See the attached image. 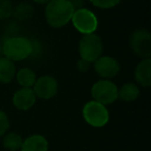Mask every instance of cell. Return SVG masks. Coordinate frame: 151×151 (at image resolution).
Returning a JSON list of instances; mask_svg holds the SVG:
<instances>
[{
    "label": "cell",
    "mask_w": 151,
    "mask_h": 151,
    "mask_svg": "<svg viewBox=\"0 0 151 151\" xmlns=\"http://www.w3.org/2000/svg\"><path fill=\"white\" fill-rule=\"evenodd\" d=\"M48 141L40 134H33L23 141L21 146L22 151H48Z\"/></svg>",
    "instance_id": "cell-12"
},
{
    "label": "cell",
    "mask_w": 151,
    "mask_h": 151,
    "mask_svg": "<svg viewBox=\"0 0 151 151\" xmlns=\"http://www.w3.org/2000/svg\"><path fill=\"white\" fill-rule=\"evenodd\" d=\"M36 95L34 93L33 89L27 88V87H22L14 94L13 103L17 109L21 111H27L31 109L35 104Z\"/></svg>",
    "instance_id": "cell-10"
},
{
    "label": "cell",
    "mask_w": 151,
    "mask_h": 151,
    "mask_svg": "<svg viewBox=\"0 0 151 151\" xmlns=\"http://www.w3.org/2000/svg\"><path fill=\"white\" fill-rule=\"evenodd\" d=\"M3 55V50H2V45L0 44V57H2Z\"/></svg>",
    "instance_id": "cell-23"
},
{
    "label": "cell",
    "mask_w": 151,
    "mask_h": 151,
    "mask_svg": "<svg viewBox=\"0 0 151 151\" xmlns=\"http://www.w3.org/2000/svg\"><path fill=\"white\" fill-rule=\"evenodd\" d=\"M103 42L101 37L94 33L85 34L79 45L81 59L88 62H95L103 53Z\"/></svg>",
    "instance_id": "cell-3"
},
{
    "label": "cell",
    "mask_w": 151,
    "mask_h": 151,
    "mask_svg": "<svg viewBox=\"0 0 151 151\" xmlns=\"http://www.w3.org/2000/svg\"><path fill=\"white\" fill-rule=\"evenodd\" d=\"M9 127V121L6 114L4 112L0 111V137L6 134L7 129Z\"/></svg>",
    "instance_id": "cell-20"
},
{
    "label": "cell",
    "mask_w": 151,
    "mask_h": 151,
    "mask_svg": "<svg viewBox=\"0 0 151 151\" xmlns=\"http://www.w3.org/2000/svg\"><path fill=\"white\" fill-rule=\"evenodd\" d=\"M95 71L99 73L101 77L105 79L114 78L119 71V63L113 57L104 56L99 57L94 64Z\"/></svg>",
    "instance_id": "cell-9"
},
{
    "label": "cell",
    "mask_w": 151,
    "mask_h": 151,
    "mask_svg": "<svg viewBox=\"0 0 151 151\" xmlns=\"http://www.w3.org/2000/svg\"><path fill=\"white\" fill-rule=\"evenodd\" d=\"M139 93L140 90L136 84L127 83L124 84L120 88V90H118V97H120L123 101H136L137 97L139 96Z\"/></svg>",
    "instance_id": "cell-15"
},
{
    "label": "cell",
    "mask_w": 151,
    "mask_h": 151,
    "mask_svg": "<svg viewBox=\"0 0 151 151\" xmlns=\"http://www.w3.org/2000/svg\"><path fill=\"white\" fill-rule=\"evenodd\" d=\"M83 117L85 121L93 127H103L110 119L109 111L106 106L95 101H89L84 106Z\"/></svg>",
    "instance_id": "cell-4"
},
{
    "label": "cell",
    "mask_w": 151,
    "mask_h": 151,
    "mask_svg": "<svg viewBox=\"0 0 151 151\" xmlns=\"http://www.w3.org/2000/svg\"><path fill=\"white\" fill-rule=\"evenodd\" d=\"M33 15V7L27 3H21L17 9H15V16L19 20L29 19Z\"/></svg>",
    "instance_id": "cell-17"
},
{
    "label": "cell",
    "mask_w": 151,
    "mask_h": 151,
    "mask_svg": "<svg viewBox=\"0 0 151 151\" xmlns=\"http://www.w3.org/2000/svg\"><path fill=\"white\" fill-rule=\"evenodd\" d=\"M136 80L143 87H149L151 85V59L146 58L138 64L134 71Z\"/></svg>",
    "instance_id": "cell-11"
},
{
    "label": "cell",
    "mask_w": 151,
    "mask_h": 151,
    "mask_svg": "<svg viewBox=\"0 0 151 151\" xmlns=\"http://www.w3.org/2000/svg\"><path fill=\"white\" fill-rule=\"evenodd\" d=\"M13 13V5L9 0H0V20L6 19Z\"/></svg>",
    "instance_id": "cell-18"
},
{
    "label": "cell",
    "mask_w": 151,
    "mask_h": 151,
    "mask_svg": "<svg viewBox=\"0 0 151 151\" xmlns=\"http://www.w3.org/2000/svg\"><path fill=\"white\" fill-rule=\"evenodd\" d=\"M22 144H23L22 137L16 132H9L7 134H5L4 139H3L4 147L11 151H17L21 149Z\"/></svg>",
    "instance_id": "cell-16"
},
{
    "label": "cell",
    "mask_w": 151,
    "mask_h": 151,
    "mask_svg": "<svg viewBox=\"0 0 151 151\" xmlns=\"http://www.w3.org/2000/svg\"><path fill=\"white\" fill-rule=\"evenodd\" d=\"M71 21L76 29L83 34L94 33L99 25L96 16L91 11L84 7L76 9L73 12Z\"/></svg>",
    "instance_id": "cell-5"
},
{
    "label": "cell",
    "mask_w": 151,
    "mask_h": 151,
    "mask_svg": "<svg viewBox=\"0 0 151 151\" xmlns=\"http://www.w3.org/2000/svg\"><path fill=\"white\" fill-rule=\"evenodd\" d=\"M3 55L12 61H20L31 56V40L22 36H13L2 44Z\"/></svg>",
    "instance_id": "cell-2"
},
{
    "label": "cell",
    "mask_w": 151,
    "mask_h": 151,
    "mask_svg": "<svg viewBox=\"0 0 151 151\" xmlns=\"http://www.w3.org/2000/svg\"><path fill=\"white\" fill-rule=\"evenodd\" d=\"M73 12L69 0H50L46 7L47 22L54 28L63 27L71 20Z\"/></svg>",
    "instance_id": "cell-1"
},
{
    "label": "cell",
    "mask_w": 151,
    "mask_h": 151,
    "mask_svg": "<svg viewBox=\"0 0 151 151\" xmlns=\"http://www.w3.org/2000/svg\"><path fill=\"white\" fill-rule=\"evenodd\" d=\"M16 76V66L14 61L6 57H0V83L7 84Z\"/></svg>",
    "instance_id": "cell-13"
},
{
    "label": "cell",
    "mask_w": 151,
    "mask_h": 151,
    "mask_svg": "<svg viewBox=\"0 0 151 151\" xmlns=\"http://www.w3.org/2000/svg\"><path fill=\"white\" fill-rule=\"evenodd\" d=\"M91 94L97 103L104 106L110 105L118 99V88L111 81L101 80L93 85Z\"/></svg>",
    "instance_id": "cell-6"
},
{
    "label": "cell",
    "mask_w": 151,
    "mask_h": 151,
    "mask_svg": "<svg viewBox=\"0 0 151 151\" xmlns=\"http://www.w3.org/2000/svg\"><path fill=\"white\" fill-rule=\"evenodd\" d=\"M32 1H34L35 3H38V4H46L50 0H32Z\"/></svg>",
    "instance_id": "cell-22"
},
{
    "label": "cell",
    "mask_w": 151,
    "mask_h": 151,
    "mask_svg": "<svg viewBox=\"0 0 151 151\" xmlns=\"http://www.w3.org/2000/svg\"><path fill=\"white\" fill-rule=\"evenodd\" d=\"M16 77H17L19 84L22 87H27V88H31L36 81L35 73L32 69L27 68V67L20 69L16 75Z\"/></svg>",
    "instance_id": "cell-14"
},
{
    "label": "cell",
    "mask_w": 151,
    "mask_h": 151,
    "mask_svg": "<svg viewBox=\"0 0 151 151\" xmlns=\"http://www.w3.org/2000/svg\"><path fill=\"white\" fill-rule=\"evenodd\" d=\"M89 65H90V62H88V61H86V60H83V59H81V60L78 62L79 69H80V70H83V71H86L87 69L89 68Z\"/></svg>",
    "instance_id": "cell-21"
},
{
    "label": "cell",
    "mask_w": 151,
    "mask_h": 151,
    "mask_svg": "<svg viewBox=\"0 0 151 151\" xmlns=\"http://www.w3.org/2000/svg\"><path fill=\"white\" fill-rule=\"evenodd\" d=\"M33 91L36 96L42 99H50L55 96L58 91V83L51 76H42L36 79L33 85Z\"/></svg>",
    "instance_id": "cell-8"
},
{
    "label": "cell",
    "mask_w": 151,
    "mask_h": 151,
    "mask_svg": "<svg viewBox=\"0 0 151 151\" xmlns=\"http://www.w3.org/2000/svg\"><path fill=\"white\" fill-rule=\"evenodd\" d=\"M89 1L99 9H111L116 6L121 0H89Z\"/></svg>",
    "instance_id": "cell-19"
},
{
    "label": "cell",
    "mask_w": 151,
    "mask_h": 151,
    "mask_svg": "<svg viewBox=\"0 0 151 151\" xmlns=\"http://www.w3.org/2000/svg\"><path fill=\"white\" fill-rule=\"evenodd\" d=\"M132 49L137 55L149 58L151 55V36L147 30L141 29L134 32L130 38Z\"/></svg>",
    "instance_id": "cell-7"
}]
</instances>
